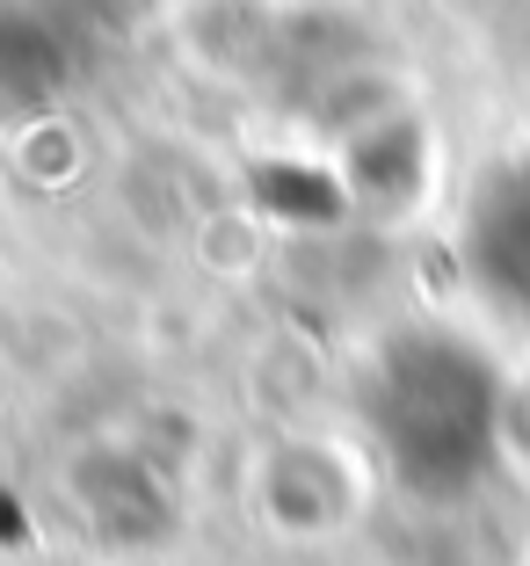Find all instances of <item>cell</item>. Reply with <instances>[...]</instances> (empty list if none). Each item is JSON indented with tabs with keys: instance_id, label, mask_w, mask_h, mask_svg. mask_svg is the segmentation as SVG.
Returning <instances> with one entry per match:
<instances>
[{
	"instance_id": "cell-3",
	"label": "cell",
	"mask_w": 530,
	"mask_h": 566,
	"mask_svg": "<svg viewBox=\"0 0 530 566\" xmlns=\"http://www.w3.org/2000/svg\"><path fill=\"white\" fill-rule=\"evenodd\" d=\"M495 450L501 465H516L530 480V364L501 370V421H495Z\"/></svg>"
},
{
	"instance_id": "cell-1",
	"label": "cell",
	"mask_w": 530,
	"mask_h": 566,
	"mask_svg": "<svg viewBox=\"0 0 530 566\" xmlns=\"http://www.w3.org/2000/svg\"><path fill=\"white\" fill-rule=\"evenodd\" d=\"M501 421V370L450 327H407L371 356L364 378V436L371 458L407 494H465L495 450Z\"/></svg>"
},
{
	"instance_id": "cell-4",
	"label": "cell",
	"mask_w": 530,
	"mask_h": 566,
	"mask_svg": "<svg viewBox=\"0 0 530 566\" xmlns=\"http://www.w3.org/2000/svg\"><path fill=\"white\" fill-rule=\"evenodd\" d=\"M523 566H530V545H523Z\"/></svg>"
},
{
	"instance_id": "cell-2",
	"label": "cell",
	"mask_w": 530,
	"mask_h": 566,
	"mask_svg": "<svg viewBox=\"0 0 530 566\" xmlns=\"http://www.w3.org/2000/svg\"><path fill=\"white\" fill-rule=\"evenodd\" d=\"M371 480H378L371 443H349V436L328 429H291L254 458L248 501L262 531L291 537V545H320V537H342L371 509Z\"/></svg>"
}]
</instances>
